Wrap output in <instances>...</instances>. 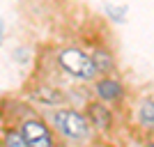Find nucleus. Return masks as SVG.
<instances>
[{"mask_svg": "<svg viewBox=\"0 0 154 147\" xmlns=\"http://www.w3.org/2000/svg\"><path fill=\"white\" fill-rule=\"evenodd\" d=\"M94 94L97 99H101L103 103H120L124 99V94H127V90H124V85L117 81V78L113 76H97L94 81Z\"/></svg>", "mask_w": 154, "mask_h": 147, "instance_id": "obj_5", "label": "nucleus"}, {"mask_svg": "<svg viewBox=\"0 0 154 147\" xmlns=\"http://www.w3.org/2000/svg\"><path fill=\"white\" fill-rule=\"evenodd\" d=\"M138 122L147 129H154V99H145L138 106Z\"/></svg>", "mask_w": 154, "mask_h": 147, "instance_id": "obj_9", "label": "nucleus"}, {"mask_svg": "<svg viewBox=\"0 0 154 147\" xmlns=\"http://www.w3.org/2000/svg\"><path fill=\"white\" fill-rule=\"evenodd\" d=\"M85 117L94 131H101V133L113 131V113H110L108 103H103L101 99H92L85 103Z\"/></svg>", "mask_w": 154, "mask_h": 147, "instance_id": "obj_4", "label": "nucleus"}, {"mask_svg": "<svg viewBox=\"0 0 154 147\" xmlns=\"http://www.w3.org/2000/svg\"><path fill=\"white\" fill-rule=\"evenodd\" d=\"M19 129L23 138H26L28 147L35 145V147H51L55 145V131L51 129V124L44 120V117H39L37 113H28L23 120H19Z\"/></svg>", "mask_w": 154, "mask_h": 147, "instance_id": "obj_3", "label": "nucleus"}, {"mask_svg": "<svg viewBox=\"0 0 154 147\" xmlns=\"http://www.w3.org/2000/svg\"><path fill=\"white\" fill-rule=\"evenodd\" d=\"M0 142L7 147H28V142H26V138H23L19 127H7L0 133Z\"/></svg>", "mask_w": 154, "mask_h": 147, "instance_id": "obj_8", "label": "nucleus"}, {"mask_svg": "<svg viewBox=\"0 0 154 147\" xmlns=\"http://www.w3.org/2000/svg\"><path fill=\"white\" fill-rule=\"evenodd\" d=\"M46 122L64 140H88L92 136V131H94L90 127L88 117H85V113H81L76 108H58V106H53L51 113H46Z\"/></svg>", "mask_w": 154, "mask_h": 147, "instance_id": "obj_1", "label": "nucleus"}, {"mask_svg": "<svg viewBox=\"0 0 154 147\" xmlns=\"http://www.w3.org/2000/svg\"><path fill=\"white\" fill-rule=\"evenodd\" d=\"M90 55H92V62H94L97 74H99V76H113V74H115L117 62H115V55H113L108 48L97 46V48L90 53Z\"/></svg>", "mask_w": 154, "mask_h": 147, "instance_id": "obj_6", "label": "nucleus"}, {"mask_svg": "<svg viewBox=\"0 0 154 147\" xmlns=\"http://www.w3.org/2000/svg\"><path fill=\"white\" fill-rule=\"evenodd\" d=\"M30 96L37 103H44V106H51V108L64 103V94L60 92V90L51 87V85H37L35 90H30Z\"/></svg>", "mask_w": 154, "mask_h": 147, "instance_id": "obj_7", "label": "nucleus"}, {"mask_svg": "<svg viewBox=\"0 0 154 147\" xmlns=\"http://www.w3.org/2000/svg\"><path fill=\"white\" fill-rule=\"evenodd\" d=\"M58 64L64 74H69L71 78H78V81H85V83H92L99 76L94 62H92V55L78 46H64L58 53Z\"/></svg>", "mask_w": 154, "mask_h": 147, "instance_id": "obj_2", "label": "nucleus"}]
</instances>
